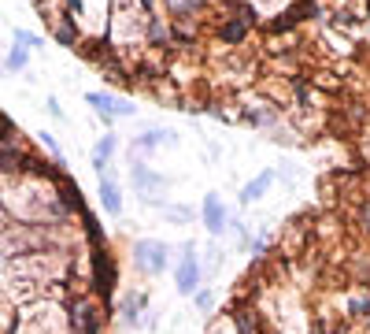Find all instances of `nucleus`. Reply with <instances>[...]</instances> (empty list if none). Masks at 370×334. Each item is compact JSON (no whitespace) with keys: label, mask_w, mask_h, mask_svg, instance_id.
<instances>
[{"label":"nucleus","mask_w":370,"mask_h":334,"mask_svg":"<svg viewBox=\"0 0 370 334\" xmlns=\"http://www.w3.org/2000/svg\"><path fill=\"white\" fill-rule=\"evenodd\" d=\"M71 293L74 290L67 282H60V286H48V293H41V298L19 305L15 316H11L8 334H74L71 312H67Z\"/></svg>","instance_id":"1"},{"label":"nucleus","mask_w":370,"mask_h":334,"mask_svg":"<svg viewBox=\"0 0 370 334\" xmlns=\"http://www.w3.org/2000/svg\"><path fill=\"white\" fill-rule=\"evenodd\" d=\"M126 186L137 194V201L144 204V208L160 212L163 204L170 201V186H174V178L156 171V167L149 160H137V156H126Z\"/></svg>","instance_id":"2"},{"label":"nucleus","mask_w":370,"mask_h":334,"mask_svg":"<svg viewBox=\"0 0 370 334\" xmlns=\"http://www.w3.org/2000/svg\"><path fill=\"white\" fill-rule=\"evenodd\" d=\"M170 264H174V246L163 238H137L134 246H130V267H134V275L144 279V282H156L170 272Z\"/></svg>","instance_id":"3"},{"label":"nucleus","mask_w":370,"mask_h":334,"mask_svg":"<svg viewBox=\"0 0 370 334\" xmlns=\"http://www.w3.org/2000/svg\"><path fill=\"white\" fill-rule=\"evenodd\" d=\"M170 279H174L178 298H193L204 286V264H200V246L185 238L174 246V264H170Z\"/></svg>","instance_id":"4"},{"label":"nucleus","mask_w":370,"mask_h":334,"mask_svg":"<svg viewBox=\"0 0 370 334\" xmlns=\"http://www.w3.org/2000/svg\"><path fill=\"white\" fill-rule=\"evenodd\" d=\"M174 149H181L178 131H167V126H160V123H137V131H134V138L126 141L123 152L152 163V156H160V152H174Z\"/></svg>","instance_id":"5"},{"label":"nucleus","mask_w":370,"mask_h":334,"mask_svg":"<svg viewBox=\"0 0 370 334\" xmlns=\"http://www.w3.org/2000/svg\"><path fill=\"white\" fill-rule=\"evenodd\" d=\"M82 100H85V108L97 115V123L104 131H115V123H123V119H137V105L130 97L115 93V89H85Z\"/></svg>","instance_id":"6"},{"label":"nucleus","mask_w":370,"mask_h":334,"mask_svg":"<svg viewBox=\"0 0 370 334\" xmlns=\"http://www.w3.org/2000/svg\"><path fill=\"white\" fill-rule=\"evenodd\" d=\"M149 308H152V293L144 286H126L123 293H115V301H111V312L118 316V327L126 334L144 327V312H149Z\"/></svg>","instance_id":"7"},{"label":"nucleus","mask_w":370,"mask_h":334,"mask_svg":"<svg viewBox=\"0 0 370 334\" xmlns=\"http://www.w3.org/2000/svg\"><path fill=\"white\" fill-rule=\"evenodd\" d=\"M97 201H100V212L108 215L111 223H118L126 215V186H123V175H118L115 167L97 175Z\"/></svg>","instance_id":"8"},{"label":"nucleus","mask_w":370,"mask_h":334,"mask_svg":"<svg viewBox=\"0 0 370 334\" xmlns=\"http://www.w3.org/2000/svg\"><path fill=\"white\" fill-rule=\"evenodd\" d=\"M230 204H226V197L222 194H204V201H200V227L207 230V238H226V223H230Z\"/></svg>","instance_id":"9"},{"label":"nucleus","mask_w":370,"mask_h":334,"mask_svg":"<svg viewBox=\"0 0 370 334\" xmlns=\"http://www.w3.org/2000/svg\"><path fill=\"white\" fill-rule=\"evenodd\" d=\"M118 152H123V138H118L115 131H104L97 141H92V149H89V167H92V175H100V171H108V167H115Z\"/></svg>","instance_id":"10"},{"label":"nucleus","mask_w":370,"mask_h":334,"mask_svg":"<svg viewBox=\"0 0 370 334\" xmlns=\"http://www.w3.org/2000/svg\"><path fill=\"white\" fill-rule=\"evenodd\" d=\"M274 186H278V171H274V167H263V171H256L241 189H237V204H241V208H252V204L267 201V194Z\"/></svg>","instance_id":"11"},{"label":"nucleus","mask_w":370,"mask_h":334,"mask_svg":"<svg viewBox=\"0 0 370 334\" xmlns=\"http://www.w3.org/2000/svg\"><path fill=\"white\" fill-rule=\"evenodd\" d=\"M200 264H204V282H215L222 264H226V249H222V238H207V246L200 249Z\"/></svg>","instance_id":"12"},{"label":"nucleus","mask_w":370,"mask_h":334,"mask_svg":"<svg viewBox=\"0 0 370 334\" xmlns=\"http://www.w3.org/2000/svg\"><path fill=\"white\" fill-rule=\"evenodd\" d=\"M348 223L359 238H370V194H359L348 208Z\"/></svg>","instance_id":"13"},{"label":"nucleus","mask_w":370,"mask_h":334,"mask_svg":"<svg viewBox=\"0 0 370 334\" xmlns=\"http://www.w3.org/2000/svg\"><path fill=\"white\" fill-rule=\"evenodd\" d=\"M160 215H163L170 227H193L196 223V208H189L185 201H174V197H170L163 208H160Z\"/></svg>","instance_id":"14"},{"label":"nucleus","mask_w":370,"mask_h":334,"mask_svg":"<svg viewBox=\"0 0 370 334\" xmlns=\"http://www.w3.org/2000/svg\"><path fill=\"white\" fill-rule=\"evenodd\" d=\"M189 301H193V312H196V316H200V319H211V316H215V308H219V290L211 286V282H204V286L196 290Z\"/></svg>","instance_id":"15"},{"label":"nucleus","mask_w":370,"mask_h":334,"mask_svg":"<svg viewBox=\"0 0 370 334\" xmlns=\"http://www.w3.org/2000/svg\"><path fill=\"white\" fill-rule=\"evenodd\" d=\"M30 48H22V45H15L11 41L8 45V56H4V63H0V67H4V74H26L30 71Z\"/></svg>","instance_id":"16"},{"label":"nucleus","mask_w":370,"mask_h":334,"mask_svg":"<svg viewBox=\"0 0 370 334\" xmlns=\"http://www.w3.org/2000/svg\"><path fill=\"white\" fill-rule=\"evenodd\" d=\"M34 138H37V149H41L52 163H56V167H67V152H63V145H60L56 134H52V131H37Z\"/></svg>","instance_id":"17"},{"label":"nucleus","mask_w":370,"mask_h":334,"mask_svg":"<svg viewBox=\"0 0 370 334\" xmlns=\"http://www.w3.org/2000/svg\"><path fill=\"white\" fill-rule=\"evenodd\" d=\"M204 334H241V327H237V319H233V312L226 308V312H215L207 319V330Z\"/></svg>","instance_id":"18"},{"label":"nucleus","mask_w":370,"mask_h":334,"mask_svg":"<svg viewBox=\"0 0 370 334\" xmlns=\"http://www.w3.org/2000/svg\"><path fill=\"white\" fill-rule=\"evenodd\" d=\"M11 41L22 45V48H30V53H41V48H45V37L37 34V30H26V27H15V30H11Z\"/></svg>","instance_id":"19"},{"label":"nucleus","mask_w":370,"mask_h":334,"mask_svg":"<svg viewBox=\"0 0 370 334\" xmlns=\"http://www.w3.org/2000/svg\"><path fill=\"white\" fill-rule=\"evenodd\" d=\"M45 108H48V115H52V119H56V123H67V112H63V108H60V100H56V97H52V93L45 97Z\"/></svg>","instance_id":"20"},{"label":"nucleus","mask_w":370,"mask_h":334,"mask_svg":"<svg viewBox=\"0 0 370 334\" xmlns=\"http://www.w3.org/2000/svg\"><path fill=\"white\" fill-rule=\"evenodd\" d=\"M11 220H8V215H4V208H0V234H4V227H8Z\"/></svg>","instance_id":"21"},{"label":"nucleus","mask_w":370,"mask_h":334,"mask_svg":"<svg viewBox=\"0 0 370 334\" xmlns=\"http://www.w3.org/2000/svg\"><path fill=\"white\" fill-rule=\"evenodd\" d=\"M207 4H211V8H215V4H222V0H207Z\"/></svg>","instance_id":"22"}]
</instances>
